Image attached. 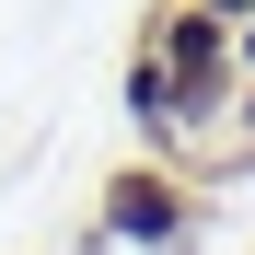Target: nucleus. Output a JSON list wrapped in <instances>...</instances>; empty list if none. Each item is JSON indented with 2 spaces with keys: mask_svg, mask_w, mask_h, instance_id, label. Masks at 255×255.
Returning <instances> with one entry per match:
<instances>
[{
  "mask_svg": "<svg viewBox=\"0 0 255 255\" xmlns=\"http://www.w3.org/2000/svg\"><path fill=\"white\" fill-rule=\"evenodd\" d=\"M139 47L174 70V93H186V116H197V162H209V139H221V105L244 93L232 23H221V12H197V0H151V12H139Z\"/></svg>",
  "mask_w": 255,
  "mask_h": 255,
  "instance_id": "f257e3e1",
  "label": "nucleus"
},
{
  "mask_svg": "<svg viewBox=\"0 0 255 255\" xmlns=\"http://www.w3.org/2000/svg\"><path fill=\"white\" fill-rule=\"evenodd\" d=\"M197 174L186 162H162V151H139V162H116L105 174V197H93V244H139V255H174V244H197Z\"/></svg>",
  "mask_w": 255,
  "mask_h": 255,
  "instance_id": "f03ea898",
  "label": "nucleus"
},
{
  "mask_svg": "<svg viewBox=\"0 0 255 255\" xmlns=\"http://www.w3.org/2000/svg\"><path fill=\"white\" fill-rule=\"evenodd\" d=\"M116 105H128V128H139V151H162V162H197V116H186L174 70H162L151 47H128V70H116Z\"/></svg>",
  "mask_w": 255,
  "mask_h": 255,
  "instance_id": "7ed1b4c3",
  "label": "nucleus"
},
{
  "mask_svg": "<svg viewBox=\"0 0 255 255\" xmlns=\"http://www.w3.org/2000/svg\"><path fill=\"white\" fill-rule=\"evenodd\" d=\"M197 12H221V23H255V0H197Z\"/></svg>",
  "mask_w": 255,
  "mask_h": 255,
  "instance_id": "20e7f679",
  "label": "nucleus"
},
{
  "mask_svg": "<svg viewBox=\"0 0 255 255\" xmlns=\"http://www.w3.org/2000/svg\"><path fill=\"white\" fill-rule=\"evenodd\" d=\"M232 58H244V81H255V23H232Z\"/></svg>",
  "mask_w": 255,
  "mask_h": 255,
  "instance_id": "39448f33",
  "label": "nucleus"
}]
</instances>
